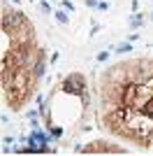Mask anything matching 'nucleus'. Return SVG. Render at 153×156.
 I'll return each instance as SVG.
<instances>
[{
	"mask_svg": "<svg viewBox=\"0 0 153 156\" xmlns=\"http://www.w3.org/2000/svg\"><path fill=\"white\" fill-rule=\"evenodd\" d=\"M60 89H63V93H70V96H81L83 100H88V96H86V77H83L81 72H70V75L63 79Z\"/></svg>",
	"mask_w": 153,
	"mask_h": 156,
	"instance_id": "f257e3e1",
	"label": "nucleus"
},
{
	"mask_svg": "<svg viewBox=\"0 0 153 156\" xmlns=\"http://www.w3.org/2000/svg\"><path fill=\"white\" fill-rule=\"evenodd\" d=\"M28 21H30V19H28V16H25L21 9H12V12H9L7 0H5V5H2V30L12 33V30H16V28L25 26Z\"/></svg>",
	"mask_w": 153,
	"mask_h": 156,
	"instance_id": "f03ea898",
	"label": "nucleus"
},
{
	"mask_svg": "<svg viewBox=\"0 0 153 156\" xmlns=\"http://www.w3.org/2000/svg\"><path fill=\"white\" fill-rule=\"evenodd\" d=\"M79 154H125V147H116V144H109V142H93V144H86V147H76Z\"/></svg>",
	"mask_w": 153,
	"mask_h": 156,
	"instance_id": "7ed1b4c3",
	"label": "nucleus"
},
{
	"mask_svg": "<svg viewBox=\"0 0 153 156\" xmlns=\"http://www.w3.org/2000/svg\"><path fill=\"white\" fill-rule=\"evenodd\" d=\"M141 26H144V16L137 14V12H132V16H130V28L137 30V28H141Z\"/></svg>",
	"mask_w": 153,
	"mask_h": 156,
	"instance_id": "20e7f679",
	"label": "nucleus"
},
{
	"mask_svg": "<svg viewBox=\"0 0 153 156\" xmlns=\"http://www.w3.org/2000/svg\"><path fill=\"white\" fill-rule=\"evenodd\" d=\"M53 16H56L58 23H67V21H70V16H67V9H63V7H60V9H58Z\"/></svg>",
	"mask_w": 153,
	"mask_h": 156,
	"instance_id": "39448f33",
	"label": "nucleus"
},
{
	"mask_svg": "<svg viewBox=\"0 0 153 156\" xmlns=\"http://www.w3.org/2000/svg\"><path fill=\"white\" fill-rule=\"evenodd\" d=\"M132 51V44L130 42H121V44H116V54H130Z\"/></svg>",
	"mask_w": 153,
	"mask_h": 156,
	"instance_id": "423d86ee",
	"label": "nucleus"
},
{
	"mask_svg": "<svg viewBox=\"0 0 153 156\" xmlns=\"http://www.w3.org/2000/svg\"><path fill=\"white\" fill-rule=\"evenodd\" d=\"M60 7H63V9H67V12H74V5H72L70 0H60Z\"/></svg>",
	"mask_w": 153,
	"mask_h": 156,
	"instance_id": "0eeeda50",
	"label": "nucleus"
},
{
	"mask_svg": "<svg viewBox=\"0 0 153 156\" xmlns=\"http://www.w3.org/2000/svg\"><path fill=\"white\" fill-rule=\"evenodd\" d=\"M51 135H53V137H60V135H63V128H60V126H51Z\"/></svg>",
	"mask_w": 153,
	"mask_h": 156,
	"instance_id": "6e6552de",
	"label": "nucleus"
},
{
	"mask_svg": "<svg viewBox=\"0 0 153 156\" xmlns=\"http://www.w3.org/2000/svg\"><path fill=\"white\" fill-rule=\"evenodd\" d=\"M97 5H100L97 0H86V7H90V9H97Z\"/></svg>",
	"mask_w": 153,
	"mask_h": 156,
	"instance_id": "1a4fd4ad",
	"label": "nucleus"
},
{
	"mask_svg": "<svg viewBox=\"0 0 153 156\" xmlns=\"http://www.w3.org/2000/svg\"><path fill=\"white\" fill-rule=\"evenodd\" d=\"M107 58H109V51H102V54H97V61H100V63H104Z\"/></svg>",
	"mask_w": 153,
	"mask_h": 156,
	"instance_id": "9d476101",
	"label": "nucleus"
},
{
	"mask_svg": "<svg viewBox=\"0 0 153 156\" xmlns=\"http://www.w3.org/2000/svg\"><path fill=\"white\" fill-rule=\"evenodd\" d=\"M97 9H100V12H107V9H109V5H107V0H104V2H100V5H97Z\"/></svg>",
	"mask_w": 153,
	"mask_h": 156,
	"instance_id": "9b49d317",
	"label": "nucleus"
},
{
	"mask_svg": "<svg viewBox=\"0 0 153 156\" xmlns=\"http://www.w3.org/2000/svg\"><path fill=\"white\" fill-rule=\"evenodd\" d=\"M42 12H44V14H49V12H51V7H49V2H42Z\"/></svg>",
	"mask_w": 153,
	"mask_h": 156,
	"instance_id": "f8f14e48",
	"label": "nucleus"
},
{
	"mask_svg": "<svg viewBox=\"0 0 153 156\" xmlns=\"http://www.w3.org/2000/svg\"><path fill=\"white\" fill-rule=\"evenodd\" d=\"M148 21H153V12H151V14H148Z\"/></svg>",
	"mask_w": 153,
	"mask_h": 156,
	"instance_id": "ddd939ff",
	"label": "nucleus"
},
{
	"mask_svg": "<svg viewBox=\"0 0 153 156\" xmlns=\"http://www.w3.org/2000/svg\"><path fill=\"white\" fill-rule=\"evenodd\" d=\"M151 140H153V128H151Z\"/></svg>",
	"mask_w": 153,
	"mask_h": 156,
	"instance_id": "4468645a",
	"label": "nucleus"
}]
</instances>
